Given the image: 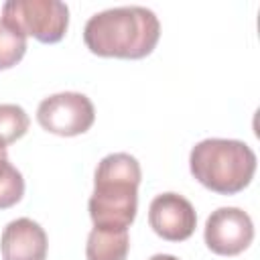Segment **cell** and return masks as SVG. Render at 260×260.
Here are the masks:
<instances>
[{
    "label": "cell",
    "instance_id": "6da1fadb",
    "mask_svg": "<svg viewBox=\"0 0 260 260\" xmlns=\"http://www.w3.org/2000/svg\"><path fill=\"white\" fill-rule=\"evenodd\" d=\"M160 37L156 14L144 6H118L89 16L83 26L85 47L100 57L142 59Z\"/></svg>",
    "mask_w": 260,
    "mask_h": 260
},
{
    "label": "cell",
    "instance_id": "7a4b0ae2",
    "mask_svg": "<svg viewBox=\"0 0 260 260\" xmlns=\"http://www.w3.org/2000/svg\"><path fill=\"white\" fill-rule=\"evenodd\" d=\"M142 171L128 152H114L100 160L93 175V193L87 201L93 228L128 230L138 209Z\"/></svg>",
    "mask_w": 260,
    "mask_h": 260
},
{
    "label": "cell",
    "instance_id": "3957f363",
    "mask_svg": "<svg viewBox=\"0 0 260 260\" xmlns=\"http://www.w3.org/2000/svg\"><path fill=\"white\" fill-rule=\"evenodd\" d=\"M189 169L209 191L236 195L250 185L256 173V152L242 140L205 138L191 148Z\"/></svg>",
    "mask_w": 260,
    "mask_h": 260
},
{
    "label": "cell",
    "instance_id": "277c9868",
    "mask_svg": "<svg viewBox=\"0 0 260 260\" xmlns=\"http://www.w3.org/2000/svg\"><path fill=\"white\" fill-rule=\"evenodd\" d=\"M2 18L41 43H59L69 26V8L59 0H8Z\"/></svg>",
    "mask_w": 260,
    "mask_h": 260
},
{
    "label": "cell",
    "instance_id": "5b68a950",
    "mask_svg": "<svg viewBox=\"0 0 260 260\" xmlns=\"http://www.w3.org/2000/svg\"><path fill=\"white\" fill-rule=\"evenodd\" d=\"M43 130L57 136H77L91 128L95 120L93 104L79 91H61L45 98L37 108Z\"/></svg>",
    "mask_w": 260,
    "mask_h": 260
},
{
    "label": "cell",
    "instance_id": "8992f818",
    "mask_svg": "<svg viewBox=\"0 0 260 260\" xmlns=\"http://www.w3.org/2000/svg\"><path fill=\"white\" fill-rule=\"evenodd\" d=\"M203 238L213 254L238 256L252 244L254 223L240 207H219L207 217Z\"/></svg>",
    "mask_w": 260,
    "mask_h": 260
},
{
    "label": "cell",
    "instance_id": "52a82bcc",
    "mask_svg": "<svg viewBox=\"0 0 260 260\" xmlns=\"http://www.w3.org/2000/svg\"><path fill=\"white\" fill-rule=\"evenodd\" d=\"M148 223L152 232L167 242L191 238L197 225V213L189 199L179 193H160L150 201Z\"/></svg>",
    "mask_w": 260,
    "mask_h": 260
},
{
    "label": "cell",
    "instance_id": "ba28073f",
    "mask_svg": "<svg viewBox=\"0 0 260 260\" xmlns=\"http://www.w3.org/2000/svg\"><path fill=\"white\" fill-rule=\"evenodd\" d=\"M47 248L49 242L45 230L28 217L10 221L0 238V252L4 260H45Z\"/></svg>",
    "mask_w": 260,
    "mask_h": 260
},
{
    "label": "cell",
    "instance_id": "9c48e42d",
    "mask_svg": "<svg viewBox=\"0 0 260 260\" xmlns=\"http://www.w3.org/2000/svg\"><path fill=\"white\" fill-rule=\"evenodd\" d=\"M130 250L128 230L93 228L87 236L85 258L87 260H126Z\"/></svg>",
    "mask_w": 260,
    "mask_h": 260
},
{
    "label": "cell",
    "instance_id": "30bf717a",
    "mask_svg": "<svg viewBox=\"0 0 260 260\" xmlns=\"http://www.w3.org/2000/svg\"><path fill=\"white\" fill-rule=\"evenodd\" d=\"M24 195V179L8 160V150L0 142V209L16 205Z\"/></svg>",
    "mask_w": 260,
    "mask_h": 260
},
{
    "label": "cell",
    "instance_id": "8fae6325",
    "mask_svg": "<svg viewBox=\"0 0 260 260\" xmlns=\"http://www.w3.org/2000/svg\"><path fill=\"white\" fill-rule=\"evenodd\" d=\"M26 53V35L0 16V71L14 67Z\"/></svg>",
    "mask_w": 260,
    "mask_h": 260
},
{
    "label": "cell",
    "instance_id": "7c38bea8",
    "mask_svg": "<svg viewBox=\"0 0 260 260\" xmlns=\"http://www.w3.org/2000/svg\"><path fill=\"white\" fill-rule=\"evenodd\" d=\"M28 116L16 104H0V142L4 146L22 138L28 130Z\"/></svg>",
    "mask_w": 260,
    "mask_h": 260
},
{
    "label": "cell",
    "instance_id": "4fadbf2b",
    "mask_svg": "<svg viewBox=\"0 0 260 260\" xmlns=\"http://www.w3.org/2000/svg\"><path fill=\"white\" fill-rule=\"evenodd\" d=\"M148 260H179V258H175V256H171V254H154V256L148 258Z\"/></svg>",
    "mask_w": 260,
    "mask_h": 260
}]
</instances>
